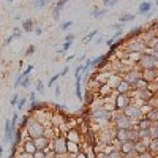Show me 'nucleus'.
Wrapping results in <instances>:
<instances>
[{"instance_id": "32", "label": "nucleus", "mask_w": 158, "mask_h": 158, "mask_svg": "<svg viewBox=\"0 0 158 158\" xmlns=\"http://www.w3.org/2000/svg\"><path fill=\"white\" fill-rule=\"evenodd\" d=\"M32 158H48V152L46 150H36L35 153H32Z\"/></svg>"}, {"instance_id": "56", "label": "nucleus", "mask_w": 158, "mask_h": 158, "mask_svg": "<svg viewBox=\"0 0 158 158\" xmlns=\"http://www.w3.org/2000/svg\"><path fill=\"white\" fill-rule=\"evenodd\" d=\"M11 41H13V38H11V35H10V36H8V38L5 40V46H8V44H10Z\"/></svg>"}, {"instance_id": "60", "label": "nucleus", "mask_w": 158, "mask_h": 158, "mask_svg": "<svg viewBox=\"0 0 158 158\" xmlns=\"http://www.w3.org/2000/svg\"><path fill=\"white\" fill-rule=\"evenodd\" d=\"M74 57H76V56H70V57H67V63H70V62H71Z\"/></svg>"}, {"instance_id": "2", "label": "nucleus", "mask_w": 158, "mask_h": 158, "mask_svg": "<svg viewBox=\"0 0 158 158\" xmlns=\"http://www.w3.org/2000/svg\"><path fill=\"white\" fill-rule=\"evenodd\" d=\"M138 68L139 70H150V68H156L158 67V57L150 54V52H146L144 51L142 54H139L138 60Z\"/></svg>"}, {"instance_id": "12", "label": "nucleus", "mask_w": 158, "mask_h": 158, "mask_svg": "<svg viewBox=\"0 0 158 158\" xmlns=\"http://www.w3.org/2000/svg\"><path fill=\"white\" fill-rule=\"evenodd\" d=\"M33 144H35L36 150H49L51 149V139L48 136H41L38 139H33Z\"/></svg>"}, {"instance_id": "8", "label": "nucleus", "mask_w": 158, "mask_h": 158, "mask_svg": "<svg viewBox=\"0 0 158 158\" xmlns=\"http://www.w3.org/2000/svg\"><path fill=\"white\" fill-rule=\"evenodd\" d=\"M127 51L130 54H142L146 51V44H144V41H139V40L133 38V41L127 46Z\"/></svg>"}, {"instance_id": "40", "label": "nucleus", "mask_w": 158, "mask_h": 158, "mask_svg": "<svg viewBox=\"0 0 158 158\" xmlns=\"http://www.w3.org/2000/svg\"><path fill=\"white\" fill-rule=\"evenodd\" d=\"M135 158H155V156H153L150 152H147V150H146V152H142V153L135 155Z\"/></svg>"}, {"instance_id": "29", "label": "nucleus", "mask_w": 158, "mask_h": 158, "mask_svg": "<svg viewBox=\"0 0 158 158\" xmlns=\"http://www.w3.org/2000/svg\"><path fill=\"white\" fill-rule=\"evenodd\" d=\"M62 10H63V6H60V5H57V3H56L54 10H52V16H54V19H56V21H59V19H60V13H62Z\"/></svg>"}, {"instance_id": "17", "label": "nucleus", "mask_w": 158, "mask_h": 158, "mask_svg": "<svg viewBox=\"0 0 158 158\" xmlns=\"http://www.w3.org/2000/svg\"><path fill=\"white\" fill-rule=\"evenodd\" d=\"M81 82H82V76H76V81H74V92H76V98L79 101L84 100V95L81 92Z\"/></svg>"}, {"instance_id": "7", "label": "nucleus", "mask_w": 158, "mask_h": 158, "mask_svg": "<svg viewBox=\"0 0 158 158\" xmlns=\"http://www.w3.org/2000/svg\"><path fill=\"white\" fill-rule=\"evenodd\" d=\"M131 103V98L128 95H120V94H115L114 97V108L117 111H122L123 108H127L128 104Z\"/></svg>"}, {"instance_id": "57", "label": "nucleus", "mask_w": 158, "mask_h": 158, "mask_svg": "<svg viewBox=\"0 0 158 158\" xmlns=\"http://www.w3.org/2000/svg\"><path fill=\"white\" fill-rule=\"evenodd\" d=\"M85 59H87V56H85V54H82L81 57H79V62H81V63H82V62H85Z\"/></svg>"}, {"instance_id": "24", "label": "nucleus", "mask_w": 158, "mask_h": 158, "mask_svg": "<svg viewBox=\"0 0 158 158\" xmlns=\"http://www.w3.org/2000/svg\"><path fill=\"white\" fill-rule=\"evenodd\" d=\"M106 13H108V8H103V10L95 8V10H92L90 16H92V18H95V19H98V18H103L104 15H106Z\"/></svg>"}, {"instance_id": "51", "label": "nucleus", "mask_w": 158, "mask_h": 158, "mask_svg": "<svg viewBox=\"0 0 158 158\" xmlns=\"http://www.w3.org/2000/svg\"><path fill=\"white\" fill-rule=\"evenodd\" d=\"M68 71H70V67H65V68H63V70H62L59 74H60V76H65V74H67Z\"/></svg>"}, {"instance_id": "6", "label": "nucleus", "mask_w": 158, "mask_h": 158, "mask_svg": "<svg viewBox=\"0 0 158 158\" xmlns=\"http://www.w3.org/2000/svg\"><path fill=\"white\" fill-rule=\"evenodd\" d=\"M112 122L115 125V130H130V128H133V122L128 120V118L122 114H118L112 118Z\"/></svg>"}, {"instance_id": "11", "label": "nucleus", "mask_w": 158, "mask_h": 158, "mask_svg": "<svg viewBox=\"0 0 158 158\" xmlns=\"http://www.w3.org/2000/svg\"><path fill=\"white\" fill-rule=\"evenodd\" d=\"M156 77H158L156 68H150V70H141V79H142V81H146L147 84H150V82H156Z\"/></svg>"}, {"instance_id": "62", "label": "nucleus", "mask_w": 158, "mask_h": 158, "mask_svg": "<svg viewBox=\"0 0 158 158\" xmlns=\"http://www.w3.org/2000/svg\"><path fill=\"white\" fill-rule=\"evenodd\" d=\"M8 2H10V3H13V2H15V0H8Z\"/></svg>"}, {"instance_id": "52", "label": "nucleus", "mask_w": 158, "mask_h": 158, "mask_svg": "<svg viewBox=\"0 0 158 158\" xmlns=\"http://www.w3.org/2000/svg\"><path fill=\"white\" fill-rule=\"evenodd\" d=\"M33 32H35V35H38V36H41V35H43V29H40V27H38V29H35Z\"/></svg>"}, {"instance_id": "26", "label": "nucleus", "mask_w": 158, "mask_h": 158, "mask_svg": "<svg viewBox=\"0 0 158 158\" xmlns=\"http://www.w3.org/2000/svg\"><path fill=\"white\" fill-rule=\"evenodd\" d=\"M136 15H133V13H125V15H122L120 18H118V22L120 24H125V22H130L131 19H135Z\"/></svg>"}, {"instance_id": "4", "label": "nucleus", "mask_w": 158, "mask_h": 158, "mask_svg": "<svg viewBox=\"0 0 158 158\" xmlns=\"http://www.w3.org/2000/svg\"><path fill=\"white\" fill-rule=\"evenodd\" d=\"M120 114L122 115H125L128 120H131V122H136V120H139V118L142 117V112H141V108L139 106H136V104H133V103H130L127 108H123L122 111H120Z\"/></svg>"}, {"instance_id": "45", "label": "nucleus", "mask_w": 158, "mask_h": 158, "mask_svg": "<svg viewBox=\"0 0 158 158\" xmlns=\"http://www.w3.org/2000/svg\"><path fill=\"white\" fill-rule=\"evenodd\" d=\"M18 100H19V95H18V94H15V95L11 97V106H15V108H16V103H18Z\"/></svg>"}, {"instance_id": "59", "label": "nucleus", "mask_w": 158, "mask_h": 158, "mask_svg": "<svg viewBox=\"0 0 158 158\" xmlns=\"http://www.w3.org/2000/svg\"><path fill=\"white\" fill-rule=\"evenodd\" d=\"M2 155H3V144L0 142V156H2Z\"/></svg>"}, {"instance_id": "18", "label": "nucleus", "mask_w": 158, "mask_h": 158, "mask_svg": "<svg viewBox=\"0 0 158 158\" xmlns=\"http://www.w3.org/2000/svg\"><path fill=\"white\" fill-rule=\"evenodd\" d=\"M112 89L104 82V84H100V89L97 90V94H98V97H109V95H112Z\"/></svg>"}, {"instance_id": "23", "label": "nucleus", "mask_w": 158, "mask_h": 158, "mask_svg": "<svg viewBox=\"0 0 158 158\" xmlns=\"http://www.w3.org/2000/svg\"><path fill=\"white\" fill-rule=\"evenodd\" d=\"M141 33H142V27H141V25H138V27H135V29L130 30V33L127 35V38H128V40H133V38H138Z\"/></svg>"}, {"instance_id": "42", "label": "nucleus", "mask_w": 158, "mask_h": 158, "mask_svg": "<svg viewBox=\"0 0 158 158\" xmlns=\"http://www.w3.org/2000/svg\"><path fill=\"white\" fill-rule=\"evenodd\" d=\"M73 156H74V158H89V155H87L85 152H82V150H79V152H77L76 155H73Z\"/></svg>"}, {"instance_id": "37", "label": "nucleus", "mask_w": 158, "mask_h": 158, "mask_svg": "<svg viewBox=\"0 0 158 158\" xmlns=\"http://www.w3.org/2000/svg\"><path fill=\"white\" fill-rule=\"evenodd\" d=\"M21 36H22V30H19L18 27L13 29V33H11V38H13V40H18V38H21Z\"/></svg>"}, {"instance_id": "25", "label": "nucleus", "mask_w": 158, "mask_h": 158, "mask_svg": "<svg viewBox=\"0 0 158 158\" xmlns=\"http://www.w3.org/2000/svg\"><path fill=\"white\" fill-rule=\"evenodd\" d=\"M22 29H24V32H33V21L32 19H24L22 21Z\"/></svg>"}, {"instance_id": "15", "label": "nucleus", "mask_w": 158, "mask_h": 158, "mask_svg": "<svg viewBox=\"0 0 158 158\" xmlns=\"http://www.w3.org/2000/svg\"><path fill=\"white\" fill-rule=\"evenodd\" d=\"M36 152V149H35V144H33V139H27L24 144H22V153H25V155H32V153H35Z\"/></svg>"}, {"instance_id": "39", "label": "nucleus", "mask_w": 158, "mask_h": 158, "mask_svg": "<svg viewBox=\"0 0 158 158\" xmlns=\"http://www.w3.org/2000/svg\"><path fill=\"white\" fill-rule=\"evenodd\" d=\"M32 71H33V65L30 63V65H27V68H25V70L21 73V76H22V77H25V76H29Z\"/></svg>"}, {"instance_id": "21", "label": "nucleus", "mask_w": 158, "mask_h": 158, "mask_svg": "<svg viewBox=\"0 0 158 158\" xmlns=\"http://www.w3.org/2000/svg\"><path fill=\"white\" fill-rule=\"evenodd\" d=\"M156 149H158V139H149V142H147V152H150L153 156H156Z\"/></svg>"}, {"instance_id": "33", "label": "nucleus", "mask_w": 158, "mask_h": 158, "mask_svg": "<svg viewBox=\"0 0 158 158\" xmlns=\"http://www.w3.org/2000/svg\"><path fill=\"white\" fill-rule=\"evenodd\" d=\"M48 2H49V0H35V2H33V6H35L36 10H40V8L46 6V5H48Z\"/></svg>"}, {"instance_id": "61", "label": "nucleus", "mask_w": 158, "mask_h": 158, "mask_svg": "<svg viewBox=\"0 0 158 158\" xmlns=\"http://www.w3.org/2000/svg\"><path fill=\"white\" fill-rule=\"evenodd\" d=\"M109 2H111V0H103V5H104V6H106V5H108Z\"/></svg>"}, {"instance_id": "36", "label": "nucleus", "mask_w": 158, "mask_h": 158, "mask_svg": "<svg viewBox=\"0 0 158 158\" xmlns=\"http://www.w3.org/2000/svg\"><path fill=\"white\" fill-rule=\"evenodd\" d=\"M71 25H73V21H71V19H70V21H65V22L60 24V30H68Z\"/></svg>"}, {"instance_id": "44", "label": "nucleus", "mask_w": 158, "mask_h": 158, "mask_svg": "<svg viewBox=\"0 0 158 158\" xmlns=\"http://www.w3.org/2000/svg\"><path fill=\"white\" fill-rule=\"evenodd\" d=\"M27 101H29V103H33V101H36V94H35V92L29 94V97H27Z\"/></svg>"}, {"instance_id": "10", "label": "nucleus", "mask_w": 158, "mask_h": 158, "mask_svg": "<svg viewBox=\"0 0 158 158\" xmlns=\"http://www.w3.org/2000/svg\"><path fill=\"white\" fill-rule=\"evenodd\" d=\"M114 92H115V94H120V95H130L131 92H133V87L120 77V79H118V82H117V85H115V89H114Z\"/></svg>"}, {"instance_id": "50", "label": "nucleus", "mask_w": 158, "mask_h": 158, "mask_svg": "<svg viewBox=\"0 0 158 158\" xmlns=\"http://www.w3.org/2000/svg\"><path fill=\"white\" fill-rule=\"evenodd\" d=\"M54 108H56L57 111H63V109L67 108V106H63V104H59V103H56V104H54Z\"/></svg>"}, {"instance_id": "46", "label": "nucleus", "mask_w": 158, "mask_h": 158, "mask_svg": "<svg viewBox=\"0 0 158 158\" xmlns=\"http://www.w3.org/2000/svg\"><path fill=\"white\" fill-rule=\"evenodd\" d=\"M22 79H24V77H22L21 74H19V76L16 77V82H15V89H19V87H21V82H22Z\"/></svg>"}, {"instance_id": "19", "label": "nucleus", "mask_w": 158, "mask_h": 158, "mask_svg": "<svg viewBox=\"0 0 158 158\" xmlns=\"http://www.w3.org/2000/svg\"><path fill=\"white\" fill-rule=\"evenodd\" d=\"M65 139H67V141H71V142H76V144H81V135H79L76 130H70L68 135L65 136Z\"/></svg>"}, {"instance_id": "34", "label": "nucleus", "mask_w": 158, "mask_h": 158, "mask_svg": "<svg viewBox=\"0 0 158 158\" xmlns=\"http://www.w3.org/2000/svg\"><path fill=\"white\" fill-rule=\"evenodd\" d=\"M59 77H60V74H59V73L52 76V77L49 79V82H48V87H54V85H56V82L59 81Z\"/></svg>"}, {"instance_id": "35", "label": "nucleus", "mask_w": 158, "mask_h": 158, "mask_svg": "<svg viewBox=\"0 0 158 158\" xmlns=\"http://www.w3.org/2000/svg\"><path fill=\"white\" fill-rule=\"evenodd\" d=\"M30 82H32V81H30V76H25V77L22 79V82H21V87H22V89H29V87H30Z\"/></svg>"}, {"instance_id": "5", "label": "nucleus", "mask_w": 158, "mask_h": 158, "mask_svg": "<svg viewBox=\"0 0 158 158\" xmlns=\"http://www.w3.org/2000/svg\"><path fill=\"white\" fill-rule=\"evenodd\" d=\"M92 118H95V120H98V122H109V120L114 118V115H112L111 109L101 106V108L92 109Z\"/></svg>"}, {"instance_id": "38", "label": "nucleus", "mask_w": 158, "mask_h": 158, "mask_svg": "<svg viewBox=\"0 0 158 158\" xmlns=\"http://www.w3.org/2000/svg\"><path fill=\"white\" fill-rule=\"evenodd\" d=\"M36 92H38V94H43V92H44V84H43L41 79H38V81H36Z\"/></svg>"}, {"instance_id": "55", "label": "nucleus", "mask_w": 158, "mask_h": 158, "mask_svg": "<svg viewBox=\"0 0 158 158\" xmlns=\"http://www.w3.org/2000/svg\"><path fill=\"white\" fill-rule=\"evenodd\" d=\"M117 2H118V0H111V2L106 5V8H108V6H114V5H117Z\"/></svg>"}, {"instance_id": "14", "label": "nucleus", "mask_w": 158, "mask_h": 158, "mask_svg": "<svg viewBox=\"0 0 158 158\" xmlns=\"http://www.w3.org/2000/svg\"><path fill=\"white\" fill-rule=\"evenodd\" d=\"M118 150H120V153L125 156V155H130L133 153V142L131 141H125V142H120V146L117 147Z\"/></svg>"}, {"instance_id": "43", "label": "nucleus", "mask_w": 158, "mask_h": 158, "mask_svg": "<svg viewBox=\"0 0 158 158\" xmlns=\"http://www.w3.org/2000/svg\"><path fill=\"white\" fill-rule=\"evenodd\" d=\"M33 52H35V46H32V44H30V46L27 48V51H25V57H29V56H32Z\"/></svg>"}, {"instance_id": "3", "label": "nucleus", "mask_w": 158, "mask_h": 158, "mask_svg": "<svg viewBox=\"0 0 158 158\" xmlns=\"http://www.w3.org/2000/svg\"><path fill=\"white\" fill-rule=\"evenodd\" d=\"M51 149H52V153L56 156L67 155V139H65V136H57L56 139H52L51 141Z\"/></svg>"}, {"instance_id": "1", "label": "nucleus", "mask_w": 158, "mask_h": 158, "mask_svg": "<svg viewBox=\"0 0 158 158\" xmlns=\"http://www.w3.org/2000/svg\"><path fill=\"white\" fill-rule=\"evenodd\" d=\"M25 131H27V135L30 139H38L41 136H46V125L38 122V118H32V120L27 122V125H25Z\"/></svg>"}, {"instance_id": "20", "label": "nucleus", "mask_w": 158, "mask_h": 158, "mask_svg": "<svg viewBox=\"0 0 158 158\" xmlns=\"http://www.w3.org/2000/svg\"><path fill=\"white\" fill-rule=\"evenodd\" d=\"M79 150H81V146L76 142H71V141H67V153L70 155H76Z\"/></svg>"}, {"instance_id": "58", "label": "nucleus", "mask_w": 158, "mask_h": 158, "mask_svg": "<svg viewBox=\"0 0 158 158\" xmlns=\"http://www.w3.org/2000/svg\"><path fill=\"white\" fill-rule=\"evenodd\" d=\"M101 41H103V38H101V36H98V38L95 40V44H100Z\"/></svg>"}, {"instance_id": "27", "label": "nucleus", "mask_w": 158, "mask_h": 158, "mask_svg": "<svg viewBox=\"0 0 158 158\" xmlns=\"http://www.w3.org/2000/svg\"><path fill=\"white\" fill-rule=\"evenodd\" d=\"M97 35H98V30H97V29H94V30H90V32H89V33H87V35L84 36V40H82V43H89L90 40H94V38H95Z\"/></svg>"}, {"instance_id": "31", "label": "nucleus", "mask_w": 158, "mask_h": 158, "mask_svg": "<svg viewBox=\"0 0 158 158\" xmlns=\"http://www.w3.org/2000/svg\"><path fill=\"white\" fill-rule=\"evenodd\" d=\"M18 118H19V114H18V112H13V117H11V120H10L13 130H16V128H18Z\"/></svg>"}, {"instance_id": "13", "label": "nucleus", "mask_w": 158, "mask_h": 158, "mask_svg": "<svg viewBox=\"0 0 158 158\" xmlns=\"http://www.w3.org/2000/svg\"><path fill=\"white\" fill-rule=\"evenodd\" d=\"M153 8H155V3L146 0V2H142V3L138 6V15H142V16H144V15H147L150 10H153Z\"/></svg>"}, {"instance_id": "41", "label": "nucleus", "mask_w": 158, "mask_h": 158, "mask_svg": "<svg viewBox=\"0 0 158 158\" xmlns=\"http://www.w3.org/2000/svg\"><path fill=\"white\" fill-rule=\"evenodd\" d=\"M71 46H73V43H71V41H65V43H63V46H62V49H60V51H62V52H67V51H68V49H70V48H71Z\"/></svg>"}, {"instance_id": "30", "label": "nucleus", "mask_w": 158, "mask_h": 158, "mask_svg": "<svg viewBox=\"0 0 158 158\" xmlns=\"http://www.w3.org/2000/svg\"><path fill=\"white\" fill-rule=\"evenodd\" d=\"M25 103H27V97H25V95H21L19 100H18V103H16V109L21 111V109L25 106Z\"/></svg>"}, {"instance_id": "53", "label": "nucleus", "mask_w": 158, "mask_h": 158, "mask_svg": "<svg viewBox=\"0 0 158 158\" xmlns=\"http://www.w3.org/2000/svg\"><path fill=\"white\" fill-rule=\"evenodd\" d=\"M60 94H62V90H60V87L57 85V87H56V92H54V95H56V97H60Z\"/></svg>"}, {"instance_id": "48", "label": "nucleus", "mask_w": 158, "mask_h": 158, "mask_svg": "<svg viewBox=\"0 0 158 158\" xmlns=\"http://www.w3.org/2000/svg\"><path fill=\"white\" fill-rule=\"evenodd\" d=\"M112 29H114V30H123V24L117 22V24H114V25H112Z\"/></svg>"}, {"instance_id": "49", "label": "nucleus", "mask_w": 158, "mask_h": 158, "mask_svg": "<svg viewBox=\"0 0 158 158\" xmlns=\"http://www.w3.org/2000/svg\"><path fill=\"white\" fill-rule=\"evenodd\" d=\"M65 41H74V33H70V35H67V36H65Z\"/></svg>"}, {"instance_id": "22", "label": "nucleus", "mask_w": 158, "mask_h": 158, "mask_svg": "<svg viewBox=\"0 0 158 158\" xmlns=\"http://www.w3.org/2000/svg\"><path fill=\"white\" fill-rule=\"evenodd\" d=\"M44 108H46V103H43V101H33V103H30V112L32 111H44Z\"/></svg>"}, {"instance_id": "9", "label": "nucleus", "mask_w": 158, "mask_h": 158, "mask_svg": "<svg viewBox=\"0 0 158 158\" xmlns=\"http://www.w3.org/2000/svg\"><path fill=\"white\" fill-rule=\"evenodd\" d=\"M123 81H127L131 87H133V84L136 82V81H139L141 79V70L139 68H135V70H128L125 74H123Z\"/></svg>"}, {"instance_id": "47", "label": "nucleus", "mask_w": 158, "mask_h": 158, "mask_svg": "<svg viewBox=\"0 0 158 158\" xmlns=\"http://www.w3.org/2000/svg\"><path fill=\"white\" fill-rule=\"evenodd\" d=\"M95 158H108V153L104 152V150L103 152H97L95 153Z\"/></svg>"}, {"instance_id": "54", "label": "nucleus", "mask_w": 158, "mask_h": 158, "mask_svg": "<svg viewBox=\"0 0 158 158\" xmlns=\"http://www.w3.org/2000/svg\"><path fill=\"white\" fill-rule=\"evenodd\" d=\"M67 2H70V0H57V5H60V6H63Z\"/></svg>"}, {"instance_id": "28", "label": "nucleus", "mask_w": 158, "mask_h": 158, "mask_svg": "<svg viewBox=\"0 0 158 158\" xmlns=\"http://www.w3.org/2000/svg\"><path fill=\"white\" fill-rule=\"evenodd\" d=\"M108 158H123V155L120 153V150H118L117 147H114L112 150L108 152Z\"/></svg>"}, {"instance_id": "16", "label": "nucleus", "mask_w": 158, "mask_h": 158, "mask_svg": "<svg viewBox=\"0 0 158 158\" xmlns=\"http://www.w3.org/2000/svg\"><path fill=\"white\" fill-rule=\"evenodd\" d=\"M142 117L146 118V120H149L150 123H156V120H158V108H152L150 111H147Z\"/></svg>"}]
</instances>
